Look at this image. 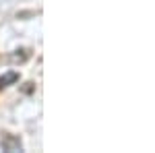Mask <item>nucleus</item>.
Instances as JSON below:
<instances>
[{
	"mask_svg": "<svg viewBox=\"0 0 155 153\" xmlns=\"http://www.w3.org/2000/svg\"><path fill=\"white\" fill-rule=\"evenodd\" d=\"M17 79H19V77H17V72H8L6 77H2V79H0V87H6V83H15Z\"/></svg>",
	"mask_w": 155,
	"mask_h": 153,
	"instance_id": "f257e3e1",
	"label": "nucleus"
}]
</instances>
